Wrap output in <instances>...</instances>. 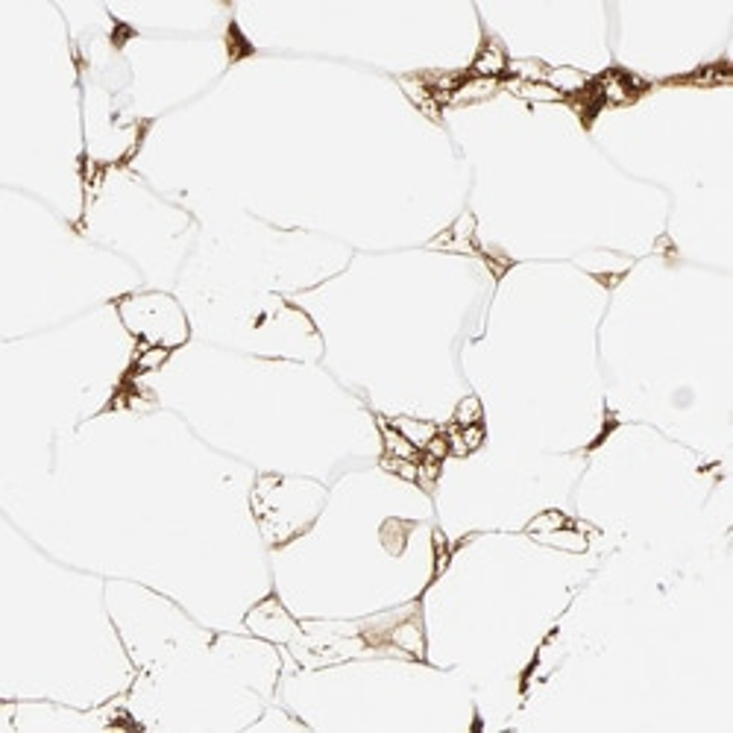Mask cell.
Instances as JSON below:
<instances>
[{
  "instance_id": "cell-6",
  "label": "cell",
  "mask_w": 733,
  "mask_h": 733,
  "mask_svg": "<svg viewBox=\"0 0 733 733\" xmlns=\"http://www.w3.org/2000/svg\"><path fill=\"white\" fill-rule=\"evenodd\" d=\"M391 426H393V428H396L402 437H408L411 443H414V446H417L419 452H423V449L428 446V443L440 435L437 426H431V423H419V419H405V417H402V419H393Z\"/></svg>"
},
{
  "instance_id": "cell-5",
  "label": "cell",
  "mask_w": 733,
  "mask_h": 733,
  "mask_svg": "<svg viewBox=\"0 0 733 733\" xmlns=\"http://www.w3.org/2000/svg\"><path fill=\"white\" fill-rule=\"evenodd\" d=\"M508 62H510L508 53L499 48L496 41H487L472 62V76H490V80H499L502 74H508Z\"/></svg>"
},
{
  "instance_id": "cell-7",
  "label": "cell",
  "mask_w": 733,
  "mask_h": 733,
  "mask_svg": "<svg viewBox=\"0 0 733 733\" xmlns=\"http://www.w3.org/2000/svg\"><path fill=\"white\" fill-rule=\"evenodd\" d=\"M508 88L522 100H534V103H561V94L554 92L549 83H522V80H508Z\"/></svg>"
},
{
  "instance_id": "cell-9",
  "label": "cell",
  "mask_w": 733,
  "mask_h": 733,
  "mask_svg": "<svg viewBox=\"0 0 733 733\" xmlns=\"http://www.w3.org/2000/svg\"><path fill=\"white\" fill-rule=\"evenodd\" d=\"M481 423V405L475 396H466L455 411V426H479Z\"/></svg>"
},
{
  "instance_id": "cell-4",
  "label": "cell",
  "mask_w": 733,
  "mask_h": 733,
  "mask_svg": "<svg viewBox=\"0 0 733 733\" xmlns=\"http://www.w3.org/2000/svg\"><path fill=\"white\" fill-rule=\"evenodd\" d=\"M499 80H490V76H464L461 85L449 94L446 103H475V100H487L499 92Z\"/></svg>"
},
{
  "instance_id": "cell-2",
  "label": "cell",
  "mask_w": 733,
  "mask_h": 733,
  "mask_svg": "<svg viewBox=\"0 0 733 733\" xmlns=\"http://www.w3.org/2000/svg\"><path fill=\"white\" fill-rule=\"evenodd\" d=\"M642 83L634 80L631 74L625 71H607L602 80L596 83V97L607 100V103H631V100H637Z\"/></svg>"
},
{
  "instance_id": "cell-8",
  "label": "cell",
  "mask_w": 733,
  "mask_h": 733,
  "mask_svg": "<svg viewBox=\"0 0 733 733\" xmlns=\"http://www.w3.org/2000/svg\"><path fill=\"white\" fill-rule=\"evenodd\" d=\"M391 640L396 642L402 651H411V654H423V631H419L417 622H405V625H399Z\"/></svg>"
},
{
  "instance_id": "cell-1",
  "label": "cell",
  "mask_w": 733,
  "mask_h": 733,
  "mask_svg": "<svg viewBox=\"0 0 733 733\" xmlns=\"http://www.w3.org/2000/svg\"><path fill=\"white\" fill-rule=\"evenodd\" d=\"M120 317L127 320L129 329H136L141 323H147L150 320V329L144 340L147 343H155V347L168 349V347H176V343H182L188 338V329H185V317L180 305L173 303L171 296L164 294H147V296H132L129 303L120 305Z\"/></svg>"
},
{
  "instance_id": "cell-3",
  "label": "cell",
  "mask_w": 733,
  "mask_h": 733,
  "mask_svg": "<svg viewBox=\"0 0 733 733\" xmlns=\"http://www.w3.org/2000/svg\"><path fill=\"white\" fill-rule=\"evenodd\" d=\"M546 83H549L563 100H566V97H581V94H587V92L593 88L590 74H584V71H578V68H549Z\"/></svg>"
}]
</instances>
